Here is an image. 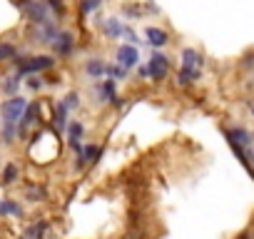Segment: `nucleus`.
I'll return each instance as SVG.
<instances>
[{
    "label": "nucleus",
    "mask_w": 254,
    "mask_h": 239,
    "mask_svg": "<svg viewBox=\"0 0 254 239\" xmlns=\"http://www.w3.org/2000/svg\"><path fill=\"white\" fill-rule=\"evenodd\" d=\"M227 140H229V145H237L242 150H252L254 147V135L247 127H232L227 132Z\"/></svg>",
    "instance_id": "7"
},
{
    "label": "nucleus",
    "mask_w": 254,
    "mask_h": 239,
    "mask_svg": "<svg viewBox=\"0 0 254 239\" xmlns=\"http://www.w3.org/2000/svg\"><path fill=\"white\" fill-rule=\"evenodd\" d=\"M45 229H48L45 222H35V224H30V227L25 229L23 239H43V237H45Z\"/></svg>",
    "instance_id": "18"
},
{
    "label": "nucleus",
    "mask_w": 254,
    "mask_h": 239,
    "mask_svg": "<svg viewBox=\"0 0 254 239\" xmlns=\"http://www.w3.org/2000/svg\"><path fill=\"white\" fill-rule=\"evenodd\" d=\"M197 77H199V70H197V67H187V65H182L177 82H180V85H192Z\"/></svg>",
    "instance_id": "17"
},
{
    "label": "nucleus",
    "mask_w": 254,
    "mask_h": 239,
    "mask_svg": "<svg viewBox=\"0 0 254 239\" xmlns=\"http://www.w3.org/2000/svg\"><path fill=\"white\" fill-rule=\"evenodd\" d=\"M50 10H55V15H63L65 13V5H63V0H48V3H45Z\"/></svg>",
    "instance_id": "28"
},
{
    "label": "nucleus",
    "mask_w": 254,
    "mask_h": 239,
    "mask_svg": "<svg viewBox=\"0 0 254 239\" xmlns=\"http://www.w3.org/2000/svg\"><path fill=\"white\" fill-rule=\"evenodd\" d=\"M105 33H107V38H120V35L125 33V25H122L120 20H115V18H107V23H105Z\"/></svg>",
    "instance_id": "22"
},
{
    "label": "nucleus",
    "mask_w": 254,
    "mask_h": 239,
    "mask_svg": "<svg viewBox=\"0 0 254 239\" xmlns=\"http://www.w3.org/2000/svg\"><path fill=\"white\" fill-rule=\"evenodd\" d=\"M15 137H18V125H8V122H3V142H5V145H13Z\"/></svg>",
    "instance_id": "23"
},
{
    "label": "nucleus",
    "mask_w": 254,
    "mask_h": 239,
    "mask_svg": "<svg viewBox=\"0 0 254 239\" xmlns=\"http://www.w3.org/2000/svg\"><path fill=\"white\" fill-rule=\"evenodd\" d=\"M239 239H249V234H242V237H239Z\"/></svg>",
    "instance_id": "31"
},
{
    "label": "nucleus",
    "mask_w": 254,
    "mask_h": 239,
    "mask_svg": "<svg viewBox=\"0 0 254 239\" xmlns=\"http://www.w3.org/2000/svg\"><path fill=\"white\" fill-rule=\"evenodd\" d=\"M0 217H23V207L15 199H0Z\"/></svg>",
    "instance_id": "13"
},
{
    "label": "nucleus",
    "mask_w": 254,
    "mask_h": 239,
    "mask_svg": "<svg viewBox=\"0 0 254 239\" xmlns=\"http://www.w3.org/2000/svg\"><path fill=\"white\" fill-rule=\"evenodd\" d=\"M23 10H25L28 20L35 23V25H48L50 23V8L43 3V0H25Z\"/></svg>",
    "instance_id": "3"
},
{
    "label": "nucleus",
    "mask_w": 254,
    "mask_h": 239,
    "mask_svg": "<svg viewBox=\"0 0 254 239\" xmlns=\"http://www.w3.org/2000/svg\"><path fill=\"white\" fill-rule=\"evenodd\" d=\"M15 45H10V43H0V62H5V60H13L15 58Z\"/></svg>",
    "instance_id": "24"
},
{
    "label": "nucleus",
    "mask_w": 254,
    "mask_h": 239,
    "mask_svg": "<svg viewBox=\"0 0 254 239\" xmlns=\"http://www.w3.org/2000/svg\"><path fill=\"white\" fill-rule=\"evenodd\" d=\"M167 40H170V35L162 28H147V43L152 48H162V45H167Z\"/></svg>",
    "instance_id": "14"
},
{
    "label": "nucleus",
    "mask_w": 254,
    "mask_h": 239,
    "mask_svg": "<svg viewBox=\"0 0 254 239\" xmlns=\"http://www.w3.org/2000/svg\"><path fill=\"white\" fill-rule=\"evenodd\" d=\"M115 62H117L122 70H132V67H137V62H140V53H137V48H135V45H120V48L115 50Z\"/></svg>",
    "instance_id": "5"
},
{
    "label": "nucleus",
    "mask_w": 254,
    "mask_h": 239,
    "mask_svg": "<svg viewBox=\"0 0 254 239\" xmlns=\"http://www.w3.org/2000/svg\"><path fill=\"white\" fill-rule=\"evenodd\" d=\"M67 115H70V110L63 105V102H58V107H55V112H53V125H55V132H63V130H67Z\"/></svg>",
    "instance_id": "11"
},
{
    "label": "nucleus",
    "mask_w": 254,
    "mask_h": 239,
    "mask_svg": "<svg viewBox=\"0 0 254 239\" xmlns=\"http://www.w3.org/2000/svg\"><path fill=\"white\" fill-rule=\"evenodd\" d=\"M72 48H75V38H72V33H58L55 35V40H53V50H55V55H70L72 53Z\"/></svg>",
    "instance_id": "9"
},
{
    "label": "nucleus",
    "mask_w": 254,
    "mask_h": 239,
    "mask_svg": "<svg viewBox=\"0 0 254 239\" xmlns=\"http://www.w3.org/2000/svg\"><path fill=\"white\" fill-rule=\"evenodd\" d=\"M20 87V75H13V77H8L5 82H3V90L10 95V97H15V90Z\"/></svg>",
    "instance_id": "25"
},
{
    "label": "nucleus",
    "mask_w": 254,
    "mask_h": 239,
    "mask_svg": "<svg viewBox=\"0 0 254 239\" xmlns=\"http://www.w3.org/2000/svg\"><path fill=\"white\" fill-rule=\"evenodd\" d=\"M107 75L115 80V77H125V75H127V70H122V67L117 65V67H107Z\"/></svg>",
    "instance_id": "29"
},
{
    "label": "nucleus",
    "mask_w": 254,
    "mask_h": 239,
    "mask_svg": "<svg viewBox=\"0 0 254 239\" xmlns=\"http://www.w3.org/2000/svg\"><path fill=\"white\" fill-rule=\"evenodd\" d=\"M82 135H85L82 122H77V120H75V122H70V125H67V142H70V145H72V142H80V140H82Z\"/></svg>",
    "instance_id": "19"
},
{
    "label": "nucleus",
    "mask_w": 254,
    "mask_h": 239,
    "mask_svg": "<svg viewBox=\"0 0 254 239\" xmlns=\"http://www.w3.org/2000/svg\"><path fill=\"white\" fill-rule=\"evenodd\" d=\"M18 179H20V167H18L15 162H8V165L3 167L0 182H3V184H13V182H18Z\"/></svg>",
    "instance_id": "16"
},
{
    "label": "nucleus",
    "mask_w": 254,
    "mask_h": 239,
    "mask_svg": "<svg viewBox=\"0 0 254 239\" xmlns=\"http://www.w3.org/2000/svg\"><path fill=\"white\" fill-rule=\"evenodd\" d=\"M95 92H97V100H100V102H112V100L117 97L115 80H102V82L95 87Z\"/></svg>",
    "instance_id": "10"
},
{
    "label": "nucleus",
    "mask_w": 254,
    "mask_h": 239,
    "mask_svg": "<svg viewBox=\"0 0 254 239\" xmlns=\"http://www.w3.org/2000/svg\"><path fill=\"white\" fill-rule=\"evenodd\" d=\"M85 72H87L90 77H95V80H97V77H102V75L107 72V65H105L100 58H90V60L85 62Z\"/></svg>",
    "instance_id": "15"
},
{
    "label": "nucleus",
    "mask_w": 254,
    "mask_h": 239,
    "mask_svg": "<svg viewBox=\"0 0 254 239\" xmlns=\"http://www.w3.org/2000/svg\"><path fill=\"white\" fill-rule=\"evenodd\" d=\"M100 3H102V0H82V3H80L82 15H90L92 10H97V8H100Z\"/></svg>",
    "instance_id": "27"
},
{
    "label": "nucleus",
    "mask_w": 254,
    "mask_h": 239,
    "mask_svg": "<svg viewBox=\"0 0 254 239\" xmlns=\"http://www.w3.org/2000/svg\"><path fill=\"white\" fill-rule=\"evenodd\" d=\"M53 65H55V58H50V55H35V58H28V60H20L18 62V75L43 72V70H50Z\"/></svg>",
    "instance_id": "4"
},
{
    "label": "nucleus",
    "mask_w": 254,
    "mask_h": 239,
    "mask_svg": "<svg viewBox=\"0 0 254 239\" xmlns=\"http://www.w3.org/2000/svg\"><path fill=\"white\" fill-rule=\"evenodd\" d=\"M28 85H30V87H33V90H38V87H40V85H43V82H40V80H38V77H30V80H28Z\"/></svg>",
    "instance_id": "30"
},
{
    "label": "nucleus",
    "mask_w": 254,
    "mask_h": 239,
    "mask_svg": "<svg viewBox=\"0 0 254 239\" xmlns=\"http://www.w3.org/2000/svg\"><path fill=\"white\" fill-rule=\"evenodd\" d=\"M25 110H28V100H25V97H18V95L0 105L3 122H8V125H18L20 120H23V115H25Z\"/></svg>",
    "instance_id": "2"
},
{
    "label": "nucleus",
    "mask_w": 254,
    "mask_h": 239,
    "mask_svg": "<svg viewBox=\"0 0 254 239\" xmlns=\"http://www.w3.org/2000/svg\"><path fill=\"white\" fill-rule=\"evenodd\" d=\"M147 72H150L152 80H165L167 72H170V60H167V55L155 53V55L150 58V67H147Z\"/></svg>",
    "instance_id": "6"
},
{
    "label": "nucleus",
    "mask_w": 254,
    "mask_h": 239,
    "mask_svg": "<svg viewBox=\"0 0 254 239\" xmlns=\"http://www.w3.org/2000/svg\"><path fill=\"white\" fill-rule=\"evenodd\" d=\"M25 197H28L30 202H43V199L48 197V192H45V187H40V184H28V187H25Z\"/></svg>",
    "instance_id": "21"
},
{
    "label": "nucleus",
    "mask_w": 254,
    "mask_h": 239,
    "mask_svg": "<svg viewBox=\"0 0 254 239\" xmlns=\"http://www.w3.org/2000/svg\"><path fill=\"white\" fill-rule=\"evenodd\" d=\"M100 155H102V147L100 145H85V150H82V157H85V162L87 165H95L97 160H100Z\"/></svg>",
    "instance_id": "20"
},
{
    "label": "nucleus",
    "mask_w": 254,
    "mask_h": 239,
    "mask_svg": "<svg viewBox=\"0 0 254 239\" xmlns=\"http://www.w3.org/2000/svg\"><path fill=\"white\" fill-rule=\"evenodd\" d=\"M63 105H65L70 112H72V110H77V107H80V95H77L75 90H72V92H67V97L63 100Z\"/></svg>",
    "instance_id": "26"
},
{
    "label": "nucleus",
    "mask_w": 254,
    "mask_h": 239,
    "mask_svg": "<svg viewBox=\"0 0 254 239\" xmlns=\"http://www.w3.org/2000/svg\"><path fill=\"white\" fill-rule=\"evenodd\" d=\"M38 120H40V105H38V102H30V105H28V110H25V115H23V120L18 122V135H20V137H25V132L38 122Z\"/></svg>",
    "instance_id": "8"
},
{
    "label": "nucleus",
    "mask_w": 254,
    "mask_h": 239,
    "mask_svg": "<svg viewBox=\"0 0 254 239\" xmlns=\"http://www.w3.org/2000/svg\"><path fill=\"white\" fill-rule=\"evenodd\" d=\"M182 65H187V67H197V70H202V65H204V60H202V55L194 50V48H185L182 50Z\"/></svg>",
    "instance_id": "12"
},
{
    "label": "nucleus",
    "mask_w": 254,
    "mask_h": 239,
    "mask_svg": "<svg viewBox=\"0 0 254 239\" xmlns=\"http://www.w3.org/2000/svg\"><path fill=\"white\" fill-rule=\"evenodd\" d=\"M28 152H30L33 162H38V165H48V162L58 160V157H60V137H58V132H55V130H43V132H38V135L33 137Z\"/></svg>",
    "instance_id": "1"
}]
</instances>
